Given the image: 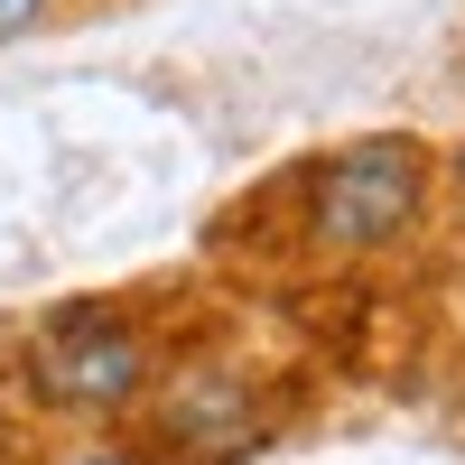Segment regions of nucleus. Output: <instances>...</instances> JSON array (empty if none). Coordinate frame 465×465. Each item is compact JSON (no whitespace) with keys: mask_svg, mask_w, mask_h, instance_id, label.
Returning <instances> with one entry per match:
<instances>
[{"mask_svg":"<svg viewBox=\"0 0 465 465\" xmlns=\"http://www.w3.org/2000/svg\"><path fill=\"white\" fill-rule=\"evenodd\" d=\"M447 177L429 131H354L307 159L270 168L242 205L214 223L223 252H252L261 270H307V280H363L391 270L438 232Z\"/></svg>","mask_w":465,"mask_h":465,"instance_id":"obj_1","label":"nucleus"},{"mask_svg":"<svg viewBox=\"0 0 465 465\" xmlns=\"http://www.w3.org/2000/svg\"><path fill=\"white\" fill-rule=\"evenodd\" d=\"M205 289L186 280H140V289H84L56 298L0 344V381L28 419H56V429H94L122 438L131 410L149 401V381L168 372V354L205 317Z\"/></svg>","mask_w":465,"mask_h":465,"instance_id":"obj_2","label":"nucleus"},{"mask_svg":"<svg viewBox=\"0 0 465 465\" xmlns=\"http://www.w3.org/2000/svg\"><path fill=\"white\" fill-rule=\"evenodd\" d=\"M307 401H317L307 363L252 344L232 326V307H205L196 335H186L168 354V372L149 381V401L131 410L122 447L140 465H252V456H270L307 419Z\"/></svg>","mask_w":465,"mask_h":465,"instance_id":"obj_3","label":"nucleus"},{"mask_svg":"<svg viewBox=\"0 0 465 465\" xmlns=\"http://www.w3.org/2000/svg\"><path fill=\"white\" fill-rule=\"evenodd\" d=\"M84 10H103V0H0V47H28V37H56L74 28Z\"/></svg>","mask_w":465,"mask_h":465,"instance_id":"obj_4","label":"nucleus"},{"mask_svg":"<svg viewBox=\"0 0 465 465\" xmlns=\"http://www.w3.org/2000/svg\"><path fill=\"white\" fill-rule=\"evenodd\" d=\"M438 177H447V214H465V140L438 149Z\"/></svg>","mask_w":465,"mask_h":465,"instance_id":"obj_5","label":"nucleus"}]
</instances>
